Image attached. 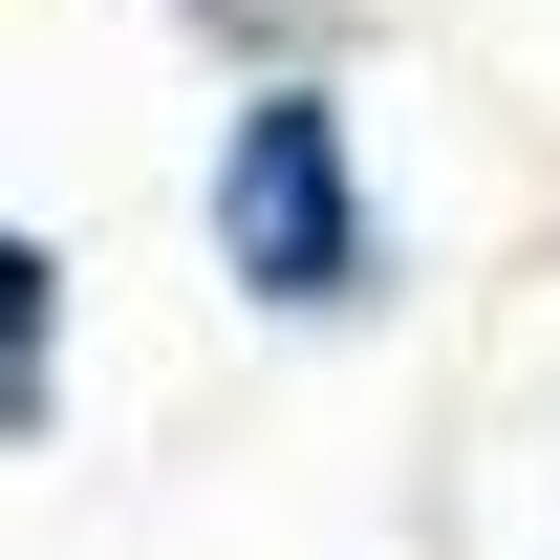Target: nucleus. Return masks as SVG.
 Here are the masks:
<instances>
[{"mask_svg": "<svg viewBox=\"0 0 560 560\" xmlns=\"http://www.w3.org/2000/svg\"><path fill=\"white\" fill-rule=\"evenodd\" d=\"M215 259L259 280L280 324L366 302V173H346V108H324V86H259V108H237V151H215Z\"/></svg>", "mask_w": 560, "mask_h": 560, "instance_id": "f257e3e1", "label": "nucleus"}, {"mask_svg": "<svg viewBox=\"0 0 560 560\" xmlns=\"http://www.w3.org/2000/svg\"><path fill=\"white\" fill-rule=\"evenodd\" d=\"M22 324H44V237H0V410H22Z\"/></svg>", "mask_w": 560, "mask_h": 560, "instance_id": "f03ea898", "label": "nucleus"}]
</instances>
